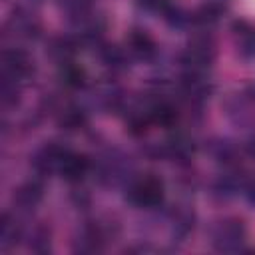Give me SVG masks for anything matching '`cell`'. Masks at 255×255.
<instances>
[{
    "instance_id": "cell-1",
    "label": "cell",
    "mask_w": 255,
    "mask_h": 255,
    "mask_svg": "<svg viewBox=\"0 0 255 255\" xmlns=\"http://www.w3.org/2000/svg\"><path fill=\"white\" fill-rule=\"evenodd\" d=\"M215 58V42L209 36H195L185 52L181 54V64L187 74H203Z\"/></svg>"
},
{
    "instance_id": "cell-2",
    "label": "cell",
    "mask_w": 255,
    "mask_h": 255,
    "mask_svg": "<svg viewBox=\"0 0 255 255\" xmlns=\"http://www.w3.org/2000/svg\"><path fill=\"white\" fill-rule=\"evenodd\" d=\"M128 199L137 207H157L163 201V181L155 175H143L129 183Z\"/></svg>"
},
{
    "instance_id": "cell-3",
    "label": "cell",
    "mask_w": 255,
    "mask_h": 255,
    "mask_svg": "<svg viewBox=\"0 0 255 255\" xmlns=\"http://www.w3.org/2000/svg\"><path fill=\"white\" fill-rule=\"evenodd\" d=\"M245 241V225L239 219H225L213 231V245L217 251H239Z\"/></svg>"
},
{
    "instance_id": "cell-4",
    "label": "cell",
    "mask_w": 255,
    "mask_h": 255,
    "mask_svg": "<svg viewBox=\"0 0 255 255\" xmlns=\"http://www.w3.org/2000/svg\"><path fill=\"white\" fill-rule=\"evenodd\" d=\"M2 68H4L6 80H12V82L18 84V82L26 80L34 72V62L28 56V52H24L20 48H12V50H6L4 52V56H2Z\"/></svg>"
},
{
    "instance_id": "cell-5",
    "label": "cell",
    "mask_w": 255,
    "mask_h": 255,
    "mask_svg": "<svg viewBox=\"0 0 255 255\" xmlns=\"http://www.w3.org/2000/svg\"><path fill=\"white\" fill-rule=\"evenodd\" d=\"M70 149L62 147L60 143H46L42 149H38V153L34 155V167L40 173H52V171H60L62 161L66 159Z\"/></svg>"
},
{
    "instance_id": "cell-6",
    "label": "cell",
    "mask_w": 255,
    "mask_h": 255,
    "mask_svg": "<svg viewBox=\"0 0 255 255\" xmlns=\"http://www.w3.org/2000/svg\"><path fill=\"white\" fill-rule=\"evenodd\" d=\"M90 169V159L84 153H76V151H68L66 159L60 165V173L66 181L76 183L80 179H84V175Z\"/></svg>"
},
{
    "instance_id": "cell-7",
    "label": "cell",
    "mask_w": 255,
    "mask_h": 255,
    "mask_svg": "<svg viewBox=\"0 0 255 255\" xmlns=\"http://www.w3.org/2000/svg\"><path fill=\"white\" fill-rule=\"evenodd\" d=\"M128 50L135 58H139V60H149L157 52L153 38L145 30H139V28H135V30L129 32V36H128Z\"/></svg>"
},
{
    "instance_id": "cell-8",
    "label": "cell",
    "mask_w": 255,
    "mask_h": 255,
    "mask_svg": "<svg viewBox=\"0 0 255 255\" xmlns=\"http://www.w3.org/2000/svg\"><path fill=\"white\" fill-rule=\"evenodd\" d=\"M233 32L239 54L245 58H255V26L251 22L239 20L233 24Z\"/></svg>"
},
{
    "instance_id": "cell-9",
    "label": "cell",
    "mask_w": 255,
    "mask_h": 255,
    "mask_svg": "<svg viewBox=\"0 0 255 255\" xmlns=\"http://www.w3.org/2000/svg\"><path fill=\"white\" fill-rule=\"evenodd\" d=\"M191 153H193V141L185 133H173L163 143V155H167L169 159L183 161V159H189Z\"/></svg>"
},
{
    "instance_id": "cell-10",
    "label": "cell",
    "mask_w": 255,
    "mask_h": 255,
    "mask_svg": "<svg viewBox=\"0 0 255 255\" xmlns=\"http://www.w3.org/2000/svg\"><path fill=\"white\" fill-rule=\"evenodd\" d=\"M42 195H44L42 183H38V181H26V183H22L16 189L14 201H16V205L20 209H34L42 201Z\"/></svg>"
},
{
    "instance_id": "cell-11",
    "label": "cell",
    "mask_w": 255,
    "mask_h": 255,
    "mask_svg": "<svg viewBox=\"0 0 255 255\" xmlns=\"http://www.w3.org/2000/svg\"><path fill=\"white\" fill-rule=\"evenodd\" d=\"M223 12H225V6L221 2L209 0V2H203L201 6H197L191 12V22L199 24V26H211L223 16Z\"/></svg>"
},
{
    "instance_id": "cell-12",
    "label": "cell",
    "mask_w": 255,
    "mask_h": 255,
    "mask_svg": "<svg viewBox=\"0 0 255 255\" xmlns=\"http://www.w3.org/2000/svg\"><path fill=\"white\" fill-rule=\"evenodd\" d=\"M76 50H78V44H76L72 38H68V36L54 38V40L50 42V48H48L50 56H52L56 62H60V64L70 62L72 56L76 54Z\"/></svg>"
},
{
    "instance_id": "cell-13",
    "label": "cell",
    "mask_w": 255,
    "mask_h": 255,
    "mask_svg": "<svg viewBox=\"0 0 255 255\" xmlns=\"http://www.w3.org/2000/svg\"><path fill=\"white\" fill-rule=\"evenodd\" d=\"M60 80L66 88H82L86 84V70L82 66L74 64L72 60L64 62V64H60Z\"/></svg>"
},
{
    "instance_id": "cell-14",
    "label": "cell",
    "mask_w": 255,
    "mask_h": 255,
    "mask_svg": "<svg viewBox=\"0 0 255 255\" xmlns=\"http://www.w3.org/2000/svg\"><path fill=\"white\" fill-rule=\"evenodd\" d=\"M100 58L112 72H122L128 68V54L118 46H102Z\"/></svg>"
},
{
    "instance_id": "cell-15",
    "label": "cell",
    "mask_w": 255,
    "mask_h": 255,
    "mask_svg": "<svg viewBox=\"0 0 255 255\" xmlns=\"http://www.w3.org/2000/svg\"><path fill=\"white\" fill-rule=\"evenodd\" d=\"M58 122H60V128H62V129L74 131V129H80V128H84V126H86L88 116H86V112H84L82 108L70 106V108L62 110V114H60Z\"/></svg>"
},
{
    "instance_id": "cell-16",
    "label": "cell",
    "mask_w": 255,
    "mask_h": 255,
    "mask_svg": "<svg viewBox=\"0 0 255 255\" xmlns=\"http://www.w3.org/2000/svg\"><path fill=\"white\" fill-rule=\"evenodd\" d=\"M20 227L16 223V219L10 215V213H4L2 215V223H0V241H2V247H10L16 243V239H20Z\"/></svg>"
},
{
    "instance_id": "cell-17",
    "label": "cell",
    "mask_w": 255,
    "mask_h": 255,
    "mask_svg": "<svg viewBox=\"0 0 255 255\" xmlns=\"http://www.w3.org/2000/svg\"><path fill=\"white\" fill-rule=\"evenodd\" d=\"M94 0H60V8L70 14L72 18H84L88 14V10L92 8Z\"/></svg>"
},
{
    "instance_id": "cell-18",
    "label": "cell",
    "mask_w": 255,
    "mask_h": 255,
    "mask_svg": "<svg viewBox=\"0 0 255 255\" xmlns=\"http://www.w3.org/2000/svg\"><path fill=\"white\" fill-rule=\"evenodd\" d=\"M163 14H165L167 24L173 26V28H183V26L191 24V14L181 10V8H177V6H167L163 10Z\"/></svg>"
},
{
    "instance_id": "cell-19",
    "label": "cell",
    "mask_w": 255,
    "mask_h": 255,
    "mask_svg": "<svg viewBox=\"0 0 255 255\" xmlns=\"http://www.w3.org/2000/svg\"><path fill=\"white\" fill-rule=\"evenodd\" d=\"M171 223H173V231H175V233L185 235V233L193 227V213L187 211V209H179V211L173 213Z\"/></svg>"
},
{
    "instance_id": "cell-20",
    "label": "cell",
    "mask_w": 255,
    "mask_h": 255,
    "mask_svg": "<svg viewBox=\"0 0 255 255\" xmlns=\"http://www.w3.org/2000/svg\"><path fill=\"white\" fill-rule=\"evenodd\" d=\"M30 239H34V241H30V249H34V251H46L48 249L50 237H48V233L44 229H36Z\"/></svg>"
},
{
    "instance_id": "cell-21",
    "label": "cell",
    "mask_w": 255,
    "mask_h": 255,
    "mask_svg": "<svg viewBox=\"0 0 255 255\" xmlns=\"http://www.w3.org/2000/svg\"><path fill=\"white\" fill-rule=\"evenodd\" d=\"M137 6L145 12H159V10L163 12L169 4H167V0H137Z\"/></svg>"
},
{
    "instance_id": "cell-22",
    "label": "cell",
    "mask_w": 255,
    "mask_h": 255,
    "mask_svg": "<svg viewBox=\"0 0 255 255\" xmlns=\"http://www.w3.org/2000/svg\"><path fill=\"white\" fill-rule=\"evenodd\" d=\"M243 189H245V197H247V201H249L251 205H255V177L247 179V181L243 183Z\"/></svg>"
},
{
    "instance_id": "cell-23",
    "label": "cell",
    "mask_w": 255,
    "mask_h": 255,
    "mask_svg": "<svg viewBox=\"0 0 255 255\" xmlns=\"http://www.w3.org/2000/svg\"><path fill=\"white\" fill-rule=\"evenodd\" d=\"M245 153L255 159V137H251V139L245 141Z\"/></svg>"
}]
</instances>
